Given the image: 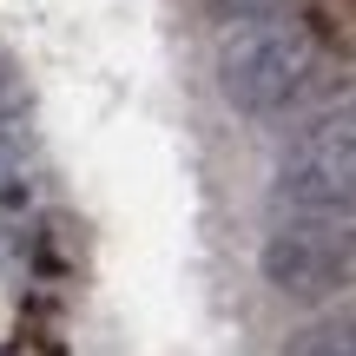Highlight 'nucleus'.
<instances>
[{"instance_id":"nucleus-7","label":"nucleus","mask_w":356,"mask_h":356,"mask_svg":"<svg viewBox=\"0 0 356 356\" xmlns=\"http://www.w3.org/2000/svg\"><path fill=\"white\" fill-rule=\"evenodd\" d=\"M211 20L225 26H251V20H284V0H204Z\"/></svg>"},{"instance_id":"nucleus-4","label":"nucleus","mask_w":356,"mask_h":356,"mask_svg":"<svg viewBox=\"0 0 356 356\" xmlns=\"http://www.w3.org/2000/svg\"><path fill=\"white\" fill-rule=\"evenodd\" d=\"M33 204V139L0 126V211H26Z\"/></svg>"},{"instance_id":"nucleus-6","label":"nucleus","mask_w":356,"mask_h":356,"mask_svg":"<svg viewBox=\"0 0 356 356\" xmlns=\"http://www.w3.org/2000/svg\"><path fill=\"white\" fill-rule=\"evenodd\" d=\"M26 106H33V79H26V66L13 53H0V126H13Z\"/></svg>"},{"instance_id":"nucleus-1","label":"nucleus","mask_w":356,"mask_h":356,"mask_svg":"<svg viewBox=\"0 0 356 356\" xmlns=\"http://www.w3.org/2000/svg\"><path fill=\"white\" fill-rule=\"evenodd\" d=\"M317 60H323L317 20H251L231 26L225 53H218V86L244 119H277L304 106Z\"/></svg>"},{"instance_id":"nucleus-2","label":"nucleus","mask_w":356,"mask_h":356,"mask_svg":"<svg viewBox=\"0 0 356 356\" xmlns=\"http://www.w3.org/2000/svg\"><path fill=\"white\" fill-rule=\"evenodd\" d=\"M270 211L284 225L297 218H356V113L317 119L284 152L270 178Z\"/></svg>"},{"instance_id":"nucleus-5","label":"nucleus","mask_w":356,"mask_h":356,"mask_svg":"<svg viewBox=\"0 0 356 356\" xmlns=\"http://www.w3.org/2000/svg\"><path fill=\"white\" fill-rule=\"evenodd\" d=\"M284 356H356V310H337V317H317L284 343Z\"/></svg>"},{"instance_id":"nucleus-3","label":"nucleus","mask_w":356,"mask_h":356,"mask_svg":"<svg viewBox=\"0 0 356 356\" xmlns=\"http://www.w3.org/2000/svg\"><path fill=\"white\" fill-rule=\"evenodd\" d=\"M264 277L284 297L356 291V218H297L264 238Z\"/></svg>"}]
</instances>
